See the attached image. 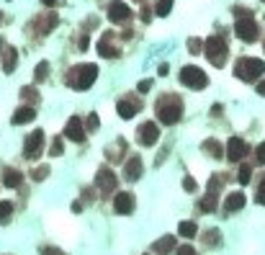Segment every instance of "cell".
<instances>
[{"instance_id":"4dcf8cb0","label":"cell","mask_w":265,"mask_h":255,"mask_svg":"<svg viewBox=\"0 0 265 255\" xmlns=\"http://www.w3.org/2000/svg\"><path fill=\"white\" fill-rule=\"evenodd\" d=\"M62 152H64V142H62V137H57L54 144H52V155L57 157V155H62Z\"/></svg>"},{"instance_id":"30bf717a","label":"cell","mask_w":265,"mask_h":255,"mask_svg":"<svg viewBox=\"0 0 265 255\" xmlns=\"http://www.w3.org/2000/svg\"><path fill=\"white\" fill-rule=\"evenodd\" d=\"M250 150H247V142L245 139H239V137H232L229 142H227V155H229V160H234V162H239L242 157H245Z\"/></svg>"},{"instance_id":"603a6c76","label":"cell","mask_w":265,"mask_h":255,"mask_svg":"<svg viewBox=\"0 0 265 255\" xmlns=\"http://www.w3.org/2000/svg\"><path fill=\"white\" fill-rule=\"evenodd\" d=\"M170 11H172V0H157L154 13H157V16H170Z\"/></svg>"},{"instance_id":"9c48e42d","label":"cell","mask_w":265,"mask_h":255,"mask_svg":"<svg viewBox=\"0 0 265 255\" xmlns=\"http://www.w3.org/2000/svg\"><path fill=\"white\" fill-rule=\"evenodd\" d=\"M96 186L101 188V194H103V196H106V194H114V191H116V176H114V170H108V167L98 170Z\"/></svg>"},{"instance_id":"e575fe53","label":"cell","mask_w":265,"mask_h":255,"mask_svg":"<svg viewBox=\"0 0 265 255\" xmlns=\"http://www.w3.org/2000/svg\"><path fill=\"white\" fill-rule=\"evenodd\" d=\"M41 255H64V252L57 247H41Z\"/></svg>"},{"instance_id":"4fadbf2b","label":"cell","mask_w":265,"mask_h":255,"mask_svg":"<svg viewBox=\"0 0 265 255\" xmlns=\"http://www.w3.org/2000/svg\"><path fill=\"white\" fill-rule=\"evenodd\" d=\"M114 209L119 211V214H129V211H134V196H131L129 191H121V194H116Z\"/></svg>"},{"instance_id":"60d3db41","label":"cell","mask_w":265,"mask_h":255,"mask_svg":"<svg viewBox=\"0 0 265 255\" xmlns=\"http://www.w3.org/2000/svg\"><path fill=\"white\" fill-rule=\"evenodd\" d=\"M41 3H44V6H49V8H52V6H57V0H41Z\"/></svg>"},{"instance_id":"d4e9b609","label":"cell","mask_w":265,"mask_h":255,"mask_svg":"<svg viewBox=\"0 0 265 255\" xmlns=\"http://www.w3.org/2000/svg\"><path fill=\"white\" fill-rule=\"evenodd\" d=\"M47 75H49V62H39V65H36V72H34V77L41 82V80H47Z\"/></svg>"},{"instance_id":"e0dca14e","label":"cell","mask_w":265,"mask_h":255,"mask_svg":"<svg viewBox=\"0 0 265 255\" xmlns=\"http://www.w3.org/2000/svg\"><path fill=\"white\" fill-rule=\"evenodd\" d=\"M152 250L160 252V255H167L170 250H175V237H167V235H165L162 240H157V242L152 245Z\"/></svg>"},{"instance_id":"ba28073f","label":"cell","mask_w":265,"mask_h":255,"mask_svg":"<svg viewBox=\"0 0 265 255\" xmlns=\"http://www.w3.org/2000/svg\"><path fill=\"white\" fill-rule=\"evenodd\" d=\"M41 147H44V132H41V129H36V132H31V134L26 137L24 155H26L29 160H36V157H39V152H41Z\"/></svg>"},{"instance_id":"7bdbcfd3","label":"cell","mask_w":265,"mask_h":255,"mask_svg":"<svg viewBox=\"0 0 265 255\" xmlns=\"http://www.w3.org/2000/svg\"><path fill=\"white\" fill-rule=\"evenodd\" d=\"M262 3H265V0H262Z\"/></svg>"},{"instance_id":"83f0119b","label":"cell","mask_w":265,"mask_h":255,"mask_svg":"<svg viewBox=\"0 0 265 255\" xmlns=\"http://www.w3.org/2000/svg\"><path fill=\"white\" fill-rule=\"evenodd\" d=\"M201 209H204V211H214V209H216V196L209 194V196L201 201Z\"/></svg>"},{"instance_id":"5bb4252c","label":"cell","mask_w":265,"mask_h":255,"mask_svg":"<svg viewBox=\"0 0 265 255\" xmlns=\"http://www.w3.org/2000/svg\"><path fill=\"white\" fill-rule=\"evenodd\" d=\"M36 119V111H34V106H21V109L13 114V124L18 126V124H29V121H34Z\"/></svg>"},{"instance_id":"3957f363","label":"cell","mask_w":265,"mask_h":255,"mask_svg":"<svg viewBox=\"0 0 265 255\" xmlns=\"http://www.w3.org/2000/svg\"><path fill=\"white\" fill-rule=\"evenodd\" d=\"M204 54L211 59V65L222 67L224 59H227V41L222 36H209L206 44H204Z\"/></svg>"},{"instance_id":"f1b7e54d","label":"cell","mask_w":265,"mask_h":255,"mask_svg":"<svg viewBox=\"0 0 265 255\" xmlns=\"http://www.w3.org/2000/svg\"><path fill=\"white\" fill-rule=\"evenodd\" d=\"M255 201L265 206V178H262V181H260V186H257V194H255Z\"/></svg>"},{"instance_id":"6da1fadb","label":"cell","mask_w":265,"mask_h":255,"mask_svg":"<svg viewBox=\"0 0 265 255\" xmlns=\"http://www.w3.org/2000/svg\"><path fill=\"white\" fill-rule=\"evenodd\" d=\"M96 77H98V67L96 65H77V67L70 70L67 82H70V88H75V91H87L96 82Z\"/></svg>"},{"instance_id":"8d00e7d4","label":"cell","mask_w":265,"mask_h":255,"mask_svg":"<svg viewBox=\"0 0 265 255\" xmlns=\"http://www.w3.org/2000/svg\"><path fill=\"white\" fill-rule=\"evenodd\" d=\"M137 88H139V93H144V91H149V88H152V80H142V82L137 85Z\"/></svg>"},{"instance_id":"ffe728a7","label":"cell","mask_w":265,"mask_h":255,"mask_svg":"<svg viewBox=\"0 0 265 255\" xmlns=\"http://www.w3.org/2000/svg\"><path fill=\"white\" fill-rule=\"evenodd\" d=\"M16 62H18V52H16L13 47H8V49H6V62H3V70H6V72H13V70H16Z\"/></svg>"},{"instance_id":"8992f818","label":"cell","mask_w":265,"mask_h":255,"mask_svg":"<svg viewBox=\"0 0 265 255\" xmlns=\"http://www.w3.org/2000/svg\"><path fill=\"white\" fill-rule=\"evenodd\" d=\"M157 119L162 121V124H175V121H178L181 119V101H160L157 103Z\"/></svg>"},{"instance_id":"5b68a950","label":"cell","mask_w":265,"mask_h":255,"mask_svg":"<svg viewBox=\"0 0 265 255\" xmlns=\"http://www.w3.org/2000/svg\"><path fill=\"white\" fill-rule=\"evenodd\" d=\"M234 34H237V39L252 44V41L257 39V24L252 21V16H242L237 24H234Z\"/></svg>"},{"instance_id":"ab89813d","label":"cell","mask_w":265,"mask_h":255,"mask_svg":"<svg viewBox=\"0 0 265 255\" xmlns=\"http://www.w3.org/2000/svg\"><path fill=\"white\" fill-rule=\"evenodd\" d=\"M257 93H260V96H265V80H262V82L257 85Z\"/></svg>"},{"instance_id":"d6a6232c","label":"cell","mask_w":265,"mask_h":255,"mask_svg":"<svg viewBox=\"0 0 265 255\" xmlns=\"http://www.w3.org/2000/svg\"><path fill=\"white\" fill-rule=\"evenodd\" d=\"M183 188H186V191H196V181H193L191 176H186V178H183Z\"/></svg>"},{"instance_id":"8fae6325","label":"cell","mask_w":265,"mask_h":255,"mask_svg":"<svg viewBox=\"0 0 265 255\" xmlns=\"http://www.w3.org/2000/svg\"><path fill=\"white\" fill-rule=\"evenodd\" d=\"M131 16L129 6L124 3V0H114V3H108V18L114 21V24H121V21H126Z\"/></svg>"},{"instance_id":"7a4b0ae2","label":"cell","mask_w":265,"mask_h":255,"mask_svg":"<svg viewBox=\"0 0 265 255\" xmlns=\"http://www.w3.org/2000/svg\"><path fill=\"white\" fill-rule=\"evenodd\" d=\"M234 72L239 80H247V82H255L262 72H265V62L262 59H255V57H245L234 65Z\"/></svg>"},{"instance_id":"4316f807","label":"cell","mask_w":265,"mask_h":255,"mask_svg":"<svg viewBox=\"0 0 265 255\" xmlns=\"http://www.w3.org/2000/svg\"><path fill=\"white\" fill-rule=\"evenodd\" d=\"M98 54H101V57H116V49H114V47H108L106 41L101 39V44H98Z\"/></svg>"},{"instance_id":"d590c367","label":"cell","mask_w":265,"mask_h":255,"mask_svg":"<svg viewBox=\"0 0 265 255\" xmlns=\"http://www.w3.org/2000/svg\"><path fill=\"white\" fill-rule=\"evenodd\" d=\"M96 126H98V116L91 114V116H87V129H96Z\"/></svg>"},{"instance_id":"74e56055","label":"cell","mask_w":265,"mask_h":255,"mask_svg":"<svg viewBox=\"0 0 265 255\" xmlns=\"http://www.w3.org/2000/svg\"><path fill=\"white\" fill-rule=\"evenodd\" d=\"M77 44H80V49H87V44H91V39H87V36H80V41H77Z\"/></svg>"},{"instance_id":"f35d334b","label":"cell","mask_w":265,"mask_h":255,"mask_svg":"<svg viewBox=\"0 0 265 255\" xmlns=\"http://www.w3.org/2000/svg\"><path fill=\"white\" fill-rule=\"evenodd\" d=\"M198 47H201V41H198V39H191V49H193V52H196V49H198Z\"/></svg>"},{"instance_id":"836d02e7","label":"cell","mask_w":265,"mask_h":255,"mask_svg":"<svg viewBox=\"0 0 265 255\" xmlns=\"http://www.w3.org/2000/svg\"><path fill=\"white\" fill-rule=\"evenodd\" d=\"M178 255H196V250H193L191 245H181V247H178Z\"/></svg>"},{"instance_id":"d6986e66","label":"cell","mask_w":265,"mask_h":255,"mask_svg":"<svg viewBox=\"0 0 265 255\" xmlns=\"http://www.w3.org/2000/svg\"><path fill=\"white\" fill-rule=\"evenodd\" d=\"M116 109H119V116H121V119H131V116L137 114V103H131V101H119Z\"/></svg>"},{"instance_id":"1f68e13d","label":"cell","mask_w":265,"mask_h":255,"mask_svg":"<svg viewBox=\"0 0 265 255\" xmlns=\"http://www.w3.org/2000/svg\"><path fill=\"white\" fill-rule=\"evenodd\" d=\"M255 157H257V162H260V165H265V142H262V144H257Z\"/></svg>"},{"instance_id":"7c38bea8","label":"cell","mask_w":265,"mask_h":255,"mask_svg":"<svg viewBox=\"0 0 265 255\" xmlns=\"http://www.w3.org/2000/svg\"><path fill=\"white\" fill-rule=\"evenodd\" d=\"M64 134H67V139H72V142H82V139H85L82 119H80V116H72V119L67 121V126H64Z\"/></svg>"},{"instance_id":"9a60e30c","label":"cell","mask_w":265,"mask_h":255,"mask_svg":"<svg viewBox=\"0 0 265 255\" xmlns=\"http://www.w3.org/2000/svg\"><path fill=\"white\" fill-rule=\"evenodd\" d=\"M124 176L129 181H139V176H142V160L139 157H129V162L124 167Z\"/></svg>"},{"instance_id":"484cf974","label":"cell","mask_w":265,"mask_h":255,"mask_svg":"<svg viewBox=\"0 0 265 255\" xmlns=\"http://www.w3.org/2000/svg\"><path fill=\"white\" fill-rule=\"evenodd\" d=\"M237 178H239V183H242V186H245V183H250V178H252V167H250V165H242Z\"/></svg>"},{"instance_id":"2e32d148","label":"cell","mask_w":265,"mask_h":255,"mask_svg":"<svg viewBox=\"0 0 265 255\" xmlns=\"http://www.w3.org/2000/svg\"><path fill=\"white\" fill-rule=\"evenodd\" d=\"M242 206H245V196H242L239 191L229 194V196H227V201H224V209H227V211H239Z\"/></svg>"},{"instance_id":"b9f144b4","label":"cell","mask_w":265,"mask_h":255,"mask_svg":"<svg viewBox=\"0 0 265 255\" xmlns=\"http://www.w3.org/2000/svg\"><path fill=\"white\" fill-rule=\"evenodd\" d=\"M0 18H3V13H0Z\"/></svg>"},{"instance_id":"44dd1931","label":"cell","mask_w":265,"mask_h":255,"mask_svg":"<svg viewBox=\"0 0 265 255\" xmlns=\"http://www.w3.org/2000/svg\"><path fill=\"white\" fill-rule=\"evenodd\" d=\"M13 214V204L11 201H0V224H8Z\"/></svg>"},{"instance_id":"cb8c5ba5","label":"cell","mask_w":265,"mask_h":255,"mask_svg":"<svg viewBox=\"0 0 265 255\" xmlns=\"http://www.w3.org/2000/svg\"><path fill=\"white\" fill-rule=\"evenodd\" d=\"M204 150H209L214 157H222L224 155V150H222V144L219 142H214V139H209V142H204Z\"/></svg>"},{"instance_id":"277c9868","label":"cell","mask_w":265,"mask_h":255,"mask_svg":"<svg viewBox=\"0 0 265 255\" xmlns=\"http://www.w3.org/2000/svg\"><path fill=\"white\" fill-rule=\"evenodd\" d=\"M181 82L188 85V88H193V91H201V88H206V85H209V77H206V72L201 67L188 65V67L181 70Z\"/></svg>"},{"instance_id":"7402d4cb","label":"cell","mask_w":265,"mask_h":255,"mask_svg":"<svg viewBox=\"0 0 265 255\" xmlns=\"http://www.w3.org/2000/svg\"><path fill=\"white\" fill-rule=\"evenodd\" d=\"M178 232H181V237H196V224L193 222H181Z\"/></svg>"},{"instance_id":"ac0fdd59","label":"cell","mask_w":265,"mask_h":255,"mask_svg":"<svg viewBox=\"0 0 265 255\" xmlns=\"http://www.w3.org/2000/svg\"><path fill=\"white\" fill-rule=\"evenodd\" d=\"M21 181H24V176H21L18 170H13V167H8L6 173H3V183H6L8 188H18Z\"/></svg>"},{"instance_id":"52a82bcc","label":"cell","mask_w":265,"mask_h":255,"mask_svg":"<svg viewBox=\"0 0 265 255\" xmlns=\"http://www.w3.org/2000/svg\"><path fill=\"white\" fill-rule=\"evenodd\" d=\"M137 139H139V144H144V147H152L154 142L160 139V129H157V124L154 121H144L139 129H137Z\"/></svg>"},{"instance_id":"f546056e","label":"cell","mask_w":265,"mask_h":255,"mask_svg":"<svg viewBox=\"0 0 265 255\" xmlns=\"http://www.w3.org/2000/svg\"><path fill=\"white\" fill-rule=\"evenodd\" d=\"M47 173H49V167H47V165H41V167L34 170L31 176H34V181H44V178H47Z\"/></svg>"}]
</instances>
